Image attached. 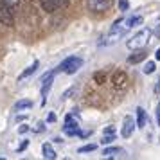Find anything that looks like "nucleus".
Segmentation results:
<instances>
[{"mask_svg":"<svg viewBox=\"0 0 160 160\" xmlns=\"http://www.w3.org/2000/svg\"><path fill=\"white\" fill-rule=\"evenodd\" d=\"M153 31L151 29H140L135 34L133 38H130L128 42H126V45H128V49H131V51H137V49H144L146 45H148V42H149V38H151Z\"/></svg>","mask_w":160,"mask_h":160,"instance_id":"obj_1","label":"nucleus"},{"mask_svg":"<svg viewBox=\"0 0 160 160\" xmlns=\"http://www.w3.org/2000/svg\"><path fill=\"white\" fill-rule=\"evenodd\" d=\"M81 67H83V59L78 58V56H68V58L61 63V65L58 67L61 72L68 74V76H72V74H76L78 70H79Z\"/></svg>","mask_w":160,"mask_h":160,"instance_id":"obj_2","label":"nucleus"},{"mask_svg":"<svg viewBox=\"0 0 160 160\" xmlns=\"http://www.w3.org/2000/svg\"><path fill=\"white\" fill-rule=\"evenodd\" d=\"M0 23H4V25H8V27H11V25L15 23V18H13V9L8 8L2 0H0Z\"/></svg>","mask_w":160,"mask_h":160,"instance_id":"obj_3","label":"nucleus"},{"mask_svg":"<svg viewBox=\"0 0 160 160\" xmlns=\"http://www.w3.org/2000/svg\"><path fill=\"white\" fill-rule=\"evenodd\" d=\"M126 85H128V74L124 70L113 72V76H112V87L115 90H122V88H126Z\"/></svg>","mask_w":160,"mask_h":160,"instance_id":"obj_4","label":"nucleus"},{"mask_svg":"<svg viewBox=\"0 0 160 160\" xmlns=\"http://www.w3.org/2000/svg\"><path fill=\"white\" fill-rule=\"evenodd\" d=\"M52 81H54V72H49L45 74L43 78L40 79V83H42V104H45V101H47V95H49V90H51L52 87Z\"/></svg>","mask_w":160,"mask_h":160,"instance_id":"obj_5","label":"nucleus"},{"mask_svg":"<svg viewBox=\"0 0 160 160\" xmlns=\"http://www.w3.org/2000/svg\"><path fill=\"white\" fill-rule=\"evenodd\" d=\"M135 126H137V122L133 121V117L126 115V117H124V122H122V130H121V135H122L124 138H130L131 135H133V131H135Z\"/></svg>","mask_w":160,"mask_h":160,"instance_id":"obj_6","label":"nucleus"},{"mask_svg":"<svg viewBox=\"0 0 160 160\" xmlns=\"http://www.w3.org/2000/svg\"><path fill=\"white\" fill-rule=\"evenodd\" d=\"M87 4H88V9L90 11L99 13V11H104L110 6V0H88Z\"/></svg>","mask_w":160,"mask_h":160,"instance_id":"obj_7","label":"nucleus"},{"mask_svg":"<svg viewBox=\"0 0 160 160\" xmlns=\"http://www.w3.org/2000/svg\"><path fill=\"white\" fill-rule=\"evenodd\" d=\"M146 58H148V52H146L144 49H137V51L133 52L130 58H128V63H131V65H137V63H140V61H144Z\"/></svg>","mask_w":160,"mask_h":160,"instance_id":"obj_8","label":"nucleus"},{"mask_svg":"<svg viewBox=\"0 0 160 160\" xmlns=\"http://www.w3.org/2000/svg\"><path fill=\"white\" fill-rule=\"evenodd\" d=\"M40 4H42L43 11H47V13H54V11H58L61 8L56 0H40Z\"/></svg>","mask_w":160,"mask_h":160,"instance_id":"obj_9","label":"nucleus"},{"mask_svg":"<svg viewBox=\"0 0 160 160\" xmlns=\"http://www.w3.org/2000/svg\"><path fill=\"white\" fill-rule=\"evenodd\" d=\"M38 67H40V61H38V59H34V61H32V65L27 67V70H23V72L20 74V76H18V81H23L25 78H29L31 74H34V72H36Z\"/></svg>","mask_w":160,"mask_h":160,"instance_id":"obj_10","label":"nucleus"},{"mask_svg":"<svg viewBox=\"0 0 160 160\" xmlns=\"http://www.w3.org/2000/svg\"><path fill=\"white\" fill-rule=\"evenodd\" d=\"M42 153H43V158L47 160H56V151H54V148H52L51 144H43L42 146Z\"/></svg>","mask_w":160,"mask_h":160,"instance_id":"obj_11","label":"nucleus"},{"mask_svg":"<svg viewBox=\"0 0 160 160\" xmlns=\"http://www.w3.org/2000/svg\"><path fill=\"white\" fill-rule=\"evenodd\" d=\"M138 23H142V16H131V18H128V20L124 22V29L130 31L131 27H135Z\"/></svg>","mask_w":160,"mask_h":160,"instance_id":"obj_12","label":"nucleus"},{"mask_svg":"<svg viewBox=\"0 0 160 160\" xmlns=\"http://www.w3.org/2000/svg\"><path fill=\"white\" fill-rule=\"evenodd\" d=\"M137 126L138 128H144L146 126V112H144V108H140V106L137 108Z\"/></svg>","mask_w":160,"mask_h":160,"instance_id":"obj_13","label":"nucleus"},{"mask_svg":"<svg viewBox=\"0 0 160 160\" xmlns=\"http://www.w3.org/2000/svg\"><path fill=\"white\" fill-rule=\"evenodd\" d=\"M94 83L95 85H104V83H106V74L104 72H95L94 74Z\"/></svg>","mask_w":160,"mask_h":160,"instance_id":"obj_14","label":"nucleus"},{"mask_svg":"<svg viewBox=\"0 0 160 160\" xmlns=\"http://www.w3.org/2000/svg\"><path fill=\"white\" fill-rule=\"evenodd\" d=\"M32 106V101H29V99H22V101H18L15 104V110H23V108H31Z\"/></svg>","mask_w":160,"mask_h":160,"instance_id":"obj_15","label":"nucleus"},{"mask_svg":"<svg viewBox=\"0 0 160 160\" xmlns=\"http://www.w3.org/2000/svg\"><path fill=\"white\" fill-rule=\"evenodd\" d=\"M78 126H79V124H78V121H76L72 115L65 117V128H78Z\"/></svg>","mask_w":160,"mask_h":160,"instance_id":"obj_16","label":"nucleus"},{"mask_svg":"<svg viewBox=\"0 0 160 160\" xmlns=\"http://www.w3.org/2000/svg\"><path fill=\"white\" fill-rule=\"evenodd\" d=\"M115 153H122V149H121V148H106V149L102 151V155H104V157H112V155H115Z\"/></svg>","mask_w":160,"mask_h":160,"instance_id":"obj_17","label":"nucleus"},{"mask_svg":"<svg viewBox=\"0 0 160 160\" xmlns=\"http://www.w3.org/2000/svg\"><path fill=\"white\" fill-rule=\"evenodd\" d=\"M115 140V133H104V137H102V144H112Z\"/></svg>","mask_w":160,"mask_h":160,"instance_id":"obj_18","label":"nucleus"},{"mask_svg":"<svg viewBox=\"0 0 160 160\" xmlns=\"http://www.w3.org/2000/svg\"><path fill=\"white\" fill-rule=\"evenodd\" d=\"M155 68H157V67H155V61H148L144 65V74H153Z\"/></svg>","mask_w":160,"mask_h":160,"instance_id":"obj_19","label":"nucleus"},{"mask_svg":"<svg viewBox=\"0 0 160 160\" xmlns=\"http://www.w3.org/2000/svg\"><path fill=\"white\" fill-rule=\"evenodd\" d=\"M8 8H11V9H16L18 8V4H20V0H2Z\"/></svg>","mask_w":160,"mask_h":160,"instance_id":"obj_20","label":"nucleus"},{"mask_svg":"<svg viewBox=\"0 0 160 160\" xmlns=\"http://www.w3.org/2000/svg\"><path fill=\"white\" fill-rule=\"evenodd\" d=\"M95 149V144H88V146H83V148H79L78 149V153H90Z\"/></svg>","mask_w":160,"mask_h":160,"instance_id":"obj_21","label":"nucleus"},{"mask_svg":"<svg viewBox=\"0 0 160 160\" xmlns=\"http://www.w3.org/2000/svg\"><path fill=\"white\" fill-rule=\"evenodd\" d=\"M128 8H130V2L128 0H119V9L121 11H128Z\"/></svg>","mask_w":160,"mask_h":160,"instance_id":"obj_22","label":"nucleus"},{"mask_svg":"<svg viewBox=\"0 0 160 160\" xmlns=\"http://www.w3.org/2000/svg\"><path fill=\"white\" fill-rule=\"evenodd\" d=\"M155 95H160V76L157 79V85H155Z\"/></svg>","mask_w":160,"mask_h":160,"instance_id":"obj_23","label":"nucleus"},{"mask_svg":"<svg viewBox=\"0 0 160 160\" xmlns=\"http://www.w3.org/2000/svg\"><path fill=\"white\" fill-rule=\"evenodd\" d=\"M52 121H56V113H54V112H51V113L47 115V122H52Z\"/></svg>","mask_w":160,"mask_h":160,"instance_id":"obj_24","label":"nucleus"},{"mask_svg":"<svg viewBox=\"0 0 160 160\" xmlns=\"http://www.w3.org/2000/svg\"><path fill=\"white\" fill-rule=\"evenodd\" d=\"M27 131H29V126H25V124L18 128V133H27Z\"/></svg>","mask_w":160,"mask_h":160,"instance_id":"obj_25","label":"nucleus"},{"mask_svg":"<svg viewBox=\"0 0 160 160\" xmlns=\"http://www.w3.org/2000/svg\"><path fill=\"white\" fill-rule=\"evenodd\" d=\"M27 146H29V140H23L22 144H20V148H18V151H23V149H25Z\"/></svg>","mask_w":160,"mask_h":160,"instance_id":"obj_26","label":"nucleus"},{"mask_svg":"<svg viewBox=\"0 0 160 160\" xmlns=\"http://www.w3.org/2000/svg\"><path fill=\"white\" fill-rule=\"evenodd\" d=\"M157 122H158V126H160V102L157 104Z\"/></svg>","mask_w":160,"mask_h":160,"instance_id":"obj_27","label":"nucleus"},{"mask_svg":"<svg viewBox=\"0 0 160 160\" xmlns=\"http://www.w3.org/2000/svg\"><path fill=\"white\" fill-rule=\"evenodd\" d=\"M104 133H115V128L113 126H108V128H104Z\"/></svg>","mask_w":160,"mask_h":160,"instance_id":"obj_28","label":"nucleus"},{"mask_svg":"<svg viewBox=\"0 0 160 160\" xmlns=\"http://www.w3.org/2000/svg\"><path fill=\"white\" fill-rule=\"evenodd\" d=\"M153 32H155V36H157V38H158V40H160V23H158V25H157V29L153 31Z\"/></svg>","mask_w":160,"mask_h":160,"instance_id":"obj_29","label":"nucleus"},{"mask_svg":"<svg viewBox=\"0 0 160 160\" xmlns=\"http://www.w3.org/2000/svg\"><path fill=\"white\" fill-rule=\"evenodd\" d=\"M56 2H58V4L61 6V8H65L67 4H68V0H56Z\"/></svg>","mask_w":160,"mask_h":160,"instance_id":"obj_30","label":"nucleus"},{"mask_svg":"<svg viewBox=\"0 0 160 160\" xmlns=\"http://www.w3.org/2000/svg\"><path fill=\"white\" fill-rule=\"evenodd\" d=\"M74 94V88H70V90H68V92H65V94H63V99H67V97H68V95H72Z\"/></svg>","mask_w":160,"mask_h":160,"instance_id":"obj_31","label":"nucleus"},{"mask_svg":"<svg viewBox=\"0 0 160 160\" xmlns=\"http://www.w3.org/2000/svg\"><path fill=\"white\" fill-rule=\"evenodd\" d=\"M36 131H45V124L40 122V124H38V128H36Z\"/></svg>","mask_w":160,"mask_h":160,"instance_id":"obj_32","label":"nucleus"},{"mask_svg":"<svg viewBox=\"0 0 160 160\" xmlns=\"http://www.w3.org/2000/svg\"><path fill=\"white\" fill-rule=\"evenodd\" d=\"M155 58L160 59V49H157V54H155Z\"/></svg>","mask_w":160,"mask_h":160,"instance_id":"obj_33","label":"nucleus"}]
</instances>
